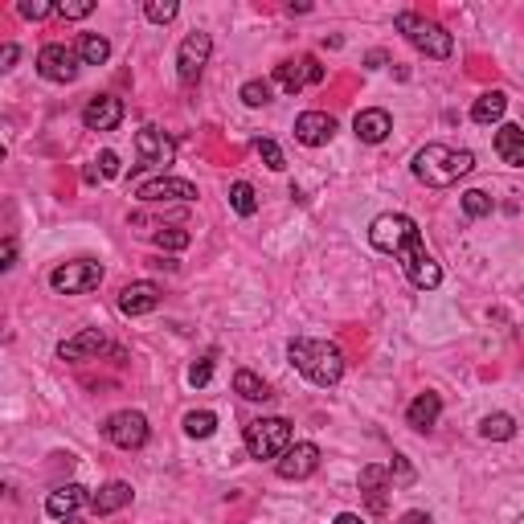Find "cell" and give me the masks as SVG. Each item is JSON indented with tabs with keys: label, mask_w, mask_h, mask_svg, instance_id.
<instances>
[{
	"label": "cell",
	"mask_w": 524,
	"mask_h": 524,
	"mask_svg": "<svg viewBox=\"0 0 524 524\" xmlns=\"http://www.w3.org/2000/svg\"><path fill=\"white\" fill-rule=\"evenodd\" d=\"M254 152L262 156V164H267V168H275V172L287 168V156H283V147H278L275 139H254Z\"/></svg>",
	"instance_id": "obj_34"
},
{
	"label": "cell",
	"mask_w": 524,
	"mask_h": 524,
	"mask_svg": "<svg viewBox=\"0 0 524 524\" xmlns=\"http://www.w3.org/2000/svg\"><path fill=\"white\" fill-rule=\"evenodd\" d=\"M438 414H442L438 393H418V398L409 401V409H406V422L414 426V430H430V426L438 422Z\"/></svg>",
	"instance_id": "obj_24"
},
{
	"label": "cell",
	"mask_w": 524,
	"mask_h": 524,
	"mask_svg": "<svg viewBox=\"0 0 524 524\" xmlns=\"http://www.w3.org/2000/svg\"><path fill=\"white\" fill-rule=\"evenodd\" d=\"M496 156L504 164H512V168H524V127L504 123V127L496 131Z\"/></svg>",
	"instance_id": "obj_23"
},
{
	"label": "cell",
	"mask_w": 524,
	"mask_h": 524,
	"mask_svg": "<svg viewBox=\"0 0 524 524\" xmlns=\"http://www.w3.org/2000/svg\"><path fill=\"white\" fill-rule=\"evenodd\" d=\"M398 524H430V516H426V512H418V508H414V512H406Z\"/></svg>",
	"instance_id": "obj_42"
},
{
	"label": "cell",
	"mask_w": 524,
	"mask_h": 524,
	"mask_svg": "<svg viewBox=\"0 0 524 524\" xmlns=\"http://www.w3.org/2000/svg\"><path fill=\"white\" fill-rule=\"evenodd\" d=\"M209 54H213V37L209 33H188L185 41H180V49H176V74H180V82H196L201 78V70L209 66Z\"/></svg>",
	"instance_id": "obj_9"
},
{
	"label": "cell",
	"mask_w": 524,
	"mask_h": 524,
	"mask_svg": "<svg viewBox=\"0 0 524 524\" xmlns=\"http://www.w3.org/2000/svg\"><path fill=\"white\" fill-rule=\"evenodd\" d=\"M160 287L156 283H147V278H139V283H127L119 291V311L123 316H131V319H139V316H147V311H156L160 307Z\"/></svg>",
	"instance_id": "obj_16"
},
{
	"label": "cell",
	"mask_w": 524,
	"mask_h": 524,
	"mask_svg": "<svg viewBox=\"0 0 524 524\" xmlns=\"http://www.w3.org/2000/svg\"><path fill=\"white\" fill-rule=\"evenodd\" d=\"M74 54H78L82 66H103L106 57H111V41L98 37V33H82L78 45H74Z\"/></svg>",
	"instance_id": "obj_26"
},
{
	"label": "cell",
	"mask_w": 524,
	"mask_h": 524,
	"mask_svg": "<svg viewBox=\"0 0 524 524\" xmlns=\"http://www.w3.org/2000/svg\"><path fill=\"white\" fill-rule=\"evenodd\" d=\"M217 430V414L213 409H188L185 414V434L188 438H209Z\"/></svg>",
	"instance_id": "obj_30"
},
{
	"label": "cell",
	"mask_w": 524,
	"mask_h": 524,
	"mask_svg": "<svg viewBox=\"0 0 524 524\" xmlns=\"http://www.w3.org/2000/svg\"><path fill=\"white\" fill-rule=\"evenodd\" d=\"M291 447V422L287 418H254L246 426V450L250 458H278Z\"/></svg>",
	"instance_id": "obj_4"
},
{
	"label": "cell",
	"mask_w": 524,
	"mask_h": 524,
	"mask_svg": "<svg viewBox=\"0 0 524 524\" xmlns=\"http://www.w3.org/2000/svg\"><path fill=\"white\" fill-rule=\"evenodd\" d=\"M209 377H213V357H205V360H196L193 368H188V385H209Z\"/></svg>",
	"instance_id": "obj_38"
},
{
	"label": "cell",
	"mask_w": 524,
	"mask_h": 524,
	"mask_svg": "<svg viewBox=\"0 0 524 524\" xmlns=\"http://www.w3.org/2000/svg\"><path fill=\"white\" fill-rule=\"evenodd\" d=\"M127 504H131V488L123 479L103 483V488L90 496V512H95V516H115V512H123Z\"/></svg>",
	"instance_id": "obj_21"
},
{
	"label": "cell",
	"mask_w": 524,
	"mask_h": 524,
	"mask_svg": "<svg viewBox=\"0 0 524 524\" xmlns=\"http://www.w3.org/2000/svg\"><path fill=\"white\" fill-rule=\"evenodd\" d=\"M475 168V156L467 147H447V144H426L414 156V176L426 188H450L458 176Z\"/></svg>",
	"instance_id": "obj_2"
},
{
	"label": "cell",
	"mask_w": 524,
	"mask_h": 524,
	"mask_svg": "<svg viewBox=\"0 0 524 524\" xmlns=\"http://www.w3.org/2000/svg\"><path fill=\"white\" fill-rule=\"evenodd\" d=\"M136 196L144 205H168V201H196V185L193 180H180V176H156V180H144V185L136 188Z\"/></svg>",
	"instance_id": "obj_11"
},
{
	"label": "cell",
	"mask_w": 524,
	"mask_h": 524,
	"mask_svg": "<svg viewBox=\"0 0 524 524\" xmlns=\"http://www.w3.org/2000/svg\"><path fill=\"white\" fill-rule=\"evenodd\" d=\"M98 283H103V262H95V258L62 262V267H54V275H49V287H54L57 295H86V291H95Z\"/></svg>",
	"instance_id": "obj_6"
},
{
	"label": "cell",
	"mask_w": 524,
	"mask_h": 524,
	"mask_svg": "<svg viewBox=\"0 0 524 524\" xmlns=\"http://www.w3.org/2000/svg\"><path fill=\"white\" fill-rule=\"evenodd\" d=\"M398 33H406L409 45H414L418 54L434 57V62L450 57V49H455V41H450V33L442 29V25L426 21V16H418V13H401L398 16Z\"/></svg>",
	"instance_id": "obj_3"
},
{
	"label": "cell",
	"mask_w": 524,
	"mask_h": 524,
	"mask_svg": "<svg viewBox=\"0 0 524 524\" xmlns=\"http://www.w3.org/2000/svg\"><path fill=\"white\" fill-rule=\"evenodd\" d=\"M13 262H16V237H5V262H0V267H13Z\"/></svg>",
	"instance_id": "obj_41"
},
{
	"label": "cell",
	"mask_w": 524,
	"mask_h": 524,
	"mask_svg": "<svg viewBox=\"0 0 524 524\" xmlns=\"http://www.w3.org/2000/svg\"><path fill=\"white\" fill-rule=\"evenodd\" d=\"M229 205H234V213H242V217L258 213V193H254L250 180H234V185H229Z\"/></svg>",
	"instance_id": "obj_28"
},
{
	"label": "cell",
	"mask_w": 524,
	"mask_h": 524,
	"mask_svg": "<svg viewBox=\"0 0 524 524\" xmlns=\"http://www.w3.org/2000/svg\"><path fill=\"white\" fill-rule=\"evenodd\" d=\"M275 82L287 90V95H299L307 82H324V66H319L311 54L307 57H291V62H283L275 70Z\"/></svg>",
	"instance_id": "obj_14"
},
{
	"label": "cell",
	"mask_w": 524,
	"mask_h": 524,
	"mask_svg": "<svg viewBox=\"0 0 524 524\" xmlns=\"http://www.w3.org/2000/svg\"><path fill=\"white\" fill-rule=\"evenodd\" d=\"M336 136V119L328 111H303L299 119H295V139H299L303 147H324L332 144Z\"/></svg>",
	"instance_id": "obj_15"
},
{
	"label": "cell",
	"mask_w": 524,
	"mask_h": 524,
	"mask_svg": "<svg viewBox=\"0 0 524 524\" xmlns=\"http://www.w3.org/2000/svg\"><path fill=\"white\" fill-rule=\"evenodd\" d=\"M287 360L307 377L311 385H336L344 377V352L332 340H307V336H295L287 344Z\"/></svg>",
	"instance_id": "obj_1"
},
{
	"label": "cell",
	"mask_w": 524,
	"mask_h": 524,
	"mask_svg": "<svg viewBox=\"0 0 524 524\" xmlns=\"http://www.w3.org/2000/svg\"><path fill=\"white\" fill-rule=\"evenodd\" d=\"M90 13H95V0H62L57 5V16H66V21H82Z\"/></svg>",
	"instance_id": "obj_36"
},
{
	"label": "cell",
	"mask_w": 524,
	"mask_h": 524,
	"mask_svg": "<svg viewBox=\"0 0 524 524\" xmlns=\"http://www.w3.org/2000/svg\"><path fill=\"white\" fill-rule=\"evenodd\" d=\"M82 504H86V488H82V483H62V488H54L45 496V512L54 516V520H70Z\"/></svg>",
	"instance_id": "obj_20"
},
{
	"label": "cell",
	"mask_w": 524,
	"mask_h": 524,
	"mask_svg": "<svg viewBox=\"0 0 524 524\" xmlns=\"http://www.w3.org/2000/svg\"><path fill=\"white\" fill-rule=\"evenodd\" d=\"M13 62H16V45L5 41V45H0V70H13Z\"/></svg>",
	"instance_id": "obj_40"
},
{
	"label": "cell",
	"mask_w": 524,
	"mask_h": 524,
	"mask_svg": "<svg viewBox=\"0 0 524 524\" xmlns=\"http://www.w3.org/2000/svg\"><path fill=\"white\" fill-rule=\"evenodd\" d=\"M234 393H237V398H246V401H267L270 398L267 381H262L258 373H250V368H237V373H234Z\"/></svg>",
	"instance_id": "obj_27"
},
{
	"label": "cell",
	"mask_w": 524,
	"mask_h": 524,
	"mask_svg": "<svg viewBox=\"0 0 524 524\" xmlns=\"http://www.w3.org/2000/svg\"><path fill=\"white\" fill-rule=\"evenodd\" d=\"M237 98H242L246 106H267V103H270V82H262V78L242 82V90H237Z\"/></svg>",
	"instance_id": "obj_32"
},
{
	"label": "cell",
	"mask_w": 524,
	"mask_h": 524,
	"mask_svg": "<svg viewBox=\"0 0 524 524\" xmlns=\"http://www.w3.org/2000/svg\"><path fill=\"white\" fill-rule=\"evenodd\" d=\"M389 483H393V471H385V467H360V491L368 496L373 512H385V491H389Z\"/></svg>",
	"instance_id": "obj_22"
},
{
	"label": "cell",
	"mask_w": 524,
	"mask_h": 524,
	"mask_svg": "<svg viewBox=\"0 0 524 524\" xmlns=\"http://www.w3.org/2000/svg\"><path fill=\"white\" fill-rule=\"evenodd\" d=\"M66 524H82V520H78V516H70V520H66Z\"/></svg>",
	"instance_id": "obj_44"
},
{
	"label": "cell",
	"mask_w": 524,
	"mask_h": 524,
	"mask_svg": "<svg viewBox=\"0 0 524 524\" xmlns=\"http://www.w3.org/2000/svg\"><path fill=\"white\" fill-rule=\"evenodd\" d=\"M278 479H307L319 471V447L316 442H291L283 455L275 458Z\"/></svg>",
	"instance_id": "obj_12"
},
{
	"label": "cell",
	"mask_w": 524,
	"mask_h": 524,
	"mask_svg": "<svg viewBox=\"0 0 524 524\" xmlns=\"http://www.w3.org/2000/svg\"><path fill=\"white\" fill-rule=\"evenodd\" d=\"M37 74L45 82H74L78 78V54L70 45H62V41H49L37 54Z\"/></svg>",
	"instance_id": "obj_10"
},
{
	"label": "cell",
	"mask_w": 524,
	"mask_h": 524,
	"mask_svg": "<svg viewBox=\"0 0 524 524\" xmlns=\"http://www.w3.org/2000/svg\"><path fill=\"white\" fill-rule=\"evenodd\" d=\"M479 434H483V438H491V442H508L516 434V418L512 414H488L479 422Z\"/></svg>",
	"instance_id": "obj_29"
},
{
	"label": "cell",
	"mask_w": 524,
	"mask_h": 524,
	"mask_svg": "<svg viewBox=\"0 0 524 524\" xmlns=\"http://www.w3.org/2000/svg\"><path fill=\"white\" fill-rule=\"evenodd\" d=\"M152 242L160 246V250H185V246L193 242V234H188V229L168 226V229H156V234H152Z\"/></svg>",
	"instance_id": "obj_33"
},
{
	"label": "cell",
	"mask_w": 524,
	"mask_h": 524,
	"mask_svg": "<svg viewBox=\"0 0 524 524\" xmlns=\"http://www.w3.org/2000/svg\"><path fill=\"white\" fill-rule=\"evenodd\" d=\"M352 131H357L360 144H385L393 131V119H389V111H381V106H368V111H357Z\"/></svg>",
	"instance_id": "obj_18"
},
{
	"label": "cell",
	"mask_w": 524,
	"mask_h": 524,
	"mask_svg": "<svg viewBox=\"0 0 524 524\" xmlns=\"http://www.w3.org/2000/svg\"><path fill=\"white\" fill-rule=\"evenodd\" d=\"M414 237H422V234H418L414 217H406V213H381V217L368 226V242H373V250L393 254V258H398Z\"/></svg>",
	"instance_id": "obj_5"
},
{
	"label": "cell",
	"mask_w": 524,
	"mask_h": 524,
	"mask_svg": "<svg viewBox=\"0 0 524 524\" xmlns=\"http://www.w3.org/2000/svg\"><path fill=\"white\" fill-rule=\"evenodd\" d=\"M398 262H401V270H406V278L418 287V291H434V287L442 283V267L426 254V246H422V237H414V242L406 246V250L398 254Z\"/></svg>",
	"instance_id": "obj_8"
},
{
	"label": "cell",
	"mask_w": 524,
	"mask_h": 524,
	"mask_svg": "<svg viewBox=\"0 0 524 524\" xmlns=\"http://www.w3.org/2000/svg\"><path fill=\"white\" fill-rule=\"evenodd\" d=\"M16 13H21L25 21H45L49 13H57V5H45V0H21V5H16Z\"/></svg>",
	"instance_id": "obj_37"
},
{
	"label": "cell",
	"mask_w": 524,
	"mask_h": 524,
	"mask_svg": "<svg viewBox=\"0 0 524 524\" xmlns=\"http://www.w3.org/2000/svg\"><path fill=\"white\" fill-rule=\"evenodd\" d=\"M504 111H508V95H504V90H488V95L475 98L471 119L479 123V127H491V123L504 119Z\"/></svg>",
	"instance_id": "obj_25"
},
{
	"label": "cell",
	"mask_w": 524,
	"mask_h": 524,
	"mask_svg": "<svg viewBox=\"0 0 524 524\" xmlns=\"http://www.w3.org/2000/svg\"><path fill=\"white\" fill-rule=\"evenodd\" d=\"M136 152L144 164H152V168H168L172 160H176V139L164 136L160 127H144L136 131Z\"/></svg>",
	"instance_id": "obj_13"
},
{
	"label": "cell",
	"mask_w": 524,
	"mask_h": 524,
	"mask_svg": "<svg viewBox=\"0 0 524 524\" xmlns=\"http://www.w3.org/2000/svg\"><path fill=\"white\" fill-rule=\"evenodd\" d=\"M98 172H103V176H119V156L103 152V156H98Z\"/></svg>",
	"instance_id": "obj_39"
},
{
	"label": "cell",
	"mask_w": 524,
	"mask_h": 524,
	"mask_svg": "<svg viewBox=\"0 0 524 524\" xmlns=\"http://www.w3.org/2000/svg\"><path fill=\"white\" fill-rule=\"evenodd\" d=\"M106 348V332L103 328H82L78 336H70L66 344H57V357L62 360H90Z\"/></svg>",
	"instance_id": "obj_19"
},
{
	"label": "cell",
	"mask_w": 524,
	"mask_h": 524,
	"mask_svg": "<svg viewBox=\"0 0 524 524\" xmlns=\"http://www.w3.org/2000/svg\"><path fill=\"white\" fill-rule=\"evenodd\" d=\"M491 209H496V201H491L483 188H467V193H463V213H467V217H488Z\"/></svg>",
	"instance_id": "obj_31"
},
{
	"label": "cell",
	"mask_w": 524,
	"mask_h": 524,
	"mask_svg": "<svg viewBox=\"0 0 524 524\" xmlns=\"http://www.w3.org/2000/svg\"><path fill=\"white\" fill-rule=\"evenodd\" d=\"M103 438L119 450H139L147 442V418L139 409H119V414L106 418Z\"/></svg>",
	"instance_id": "obj_7"
},
{
	"label": "cell",
	"mask_w": 524,
	"mask_h": 524,
	"mask_svg": "<svg viewBox=\"0 0 524 524\" xmlns=\"http://www.w3.org/2000/svg\"><path fill=\"white\" fill-rule=\"evenodd\" d=\"M176 13H180L176 0H147V5H144V16H147V21H156V25H168Z\"/></svg>",
	"instance_id": "obj_35"
},
{
	"label": "cell",
	"mask_w": 524,
	"mask_h": 524,
	"mask_svg": "<svg viewBox=\"0 0 524 524\" xmlns=\"http://www.w3.org/2000/svg\"><path fill=\"white\" fill-rule=\"evenodd\" d=\"M82 123H86L90 131H115L123 123V98H115V95L90 98V103L82 106Z\"/></svg>",
	"instance_id": "obj_17"
},
{
	"label": "cell",
	"mask_w": 524,
	"mask_h": 524,
	"mask_svg": "<svg viewBox=\"0 0 524 524\" xmlns=\"http://www.w3.org/2000/svg\"><path fill=\"white\" fill-rule=\"evenodd\" d=\"M336 524H365V520H360L357 512H340V516H336Z\"/></svg>",
	"instance_id": "obj_43"
}]
</instances>
